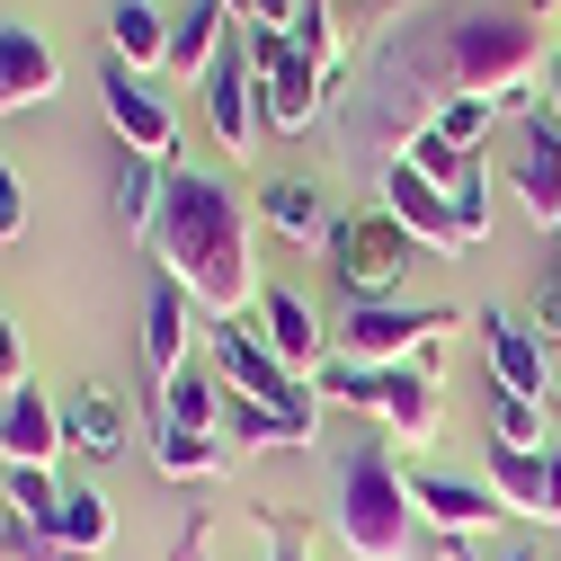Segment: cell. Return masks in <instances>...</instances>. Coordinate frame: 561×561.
<instances>
[{
  "instance_id": "f546056e",
  "label": "cell",
  "mask_w": 561,
  "mask_h": 561,
  "mask_svg": "<svg viewBox=\"0 0 561 561\" xmlns=\"http://www.w3.org/2000/svg\"><path fill=\"white\" fill-rule=\"evenodd\" d=\"M250 535H259V561H312V543H304V517H286V508H250ZM170 561H215V543H205L196 526L170 543Z\"/></svg>"
},
{
  "instance_id": "e575fe53",
  "label": "cell",
  "mask_w": 561,
  "mask_h": 561,
  "mask_svg": "<svg viewBox=\"0 0 561 561\" xmlns=\"http://www.w3.org/2000/svg\"><path fill=\"white\" fill-rule=\"evenodd\" d=\"M0 561H90V552H72V543H62V535H36V526H0Z\"/></svg>"
},
{
  "instance_id": "44dd1931",
  "label": "cell",
  "mask_w": 561,
  "mask_h": 561,
  "mask_svg": "<svg viewBox=\"0 0 561 561\" xmlns=\"http://www.w3.org/2000/svg\"><path fill=\"white\" fill-rule=\"evenodd\" d=\"M62 446H72V428H62V410H54L36 383L0 392V463H45V472H54Z\"/></svg>"
},
{
  "instance_id": "e0dca14e",
  "label": "cell",
  "mask_w": 561,
  "mask_h": 561,
  "mask_svg": "<svg viewBox=\"0 0 561 561\" xmlns=\"http://www.w3.org/2000/svg\"><path fill=\"white\" fill-rule=\"evenodd\" d=\"M241 19H232V0H187V10L170 19V81L179 90H205L215 81V62L232 54Z\"/></svg>"
},
{
  "instance_id": "ba28073f",
  "label": "cell",
  "mask_w": 561,
  "mask_h": 561,
  "mask_svg": "<svg viewBox=\"0 0 561 561\" xmlns=\"http://www.w3.org/2000/svg\"><path fill=\"white\" fill-rule=\"evenodd\" d=\"M205 366H215L241 401H276V410H321V383H304L276 347L259 339V321H215V339H205Z\"/></svg>"
},
{
  "instance_id": "7bdbcfd3",
  "label": "cell",
  "mask_w": 561,
  "mask_h": 561,
  "mask_svg": "<svg viewBox=\"0 0 561 561\" xmlns=\"http://www.w3.org/2000/svg\"><path fill=\"white\" fill-rule=\"evenodd\" d=\"M500 561H543V552H535V543H508V552H500Z\"/></svg>"
},
{
  "instance_id": "8fae6325",
  "label": "cell",
  "mask_w": 561,
  "mask_h": 561,
  "mask_svg": "<svg viewBox=\"0 0 561 561\" xmlns=\"http://www.w3.org/2000/svg\"><path fill=\"white\" fill-rule=\"evenodd\" d=\"M401 161L428 179V187H446V196H455V215H463V232H472V250H481V241H490V170H481V152L446 144L437 125H419L410 144H401Z\"/></svg>"
},
{
  "instance_id": "7a4b0ae2",
  "label": "cell",
  "mask_w": 561,
  "mask_h": 561,
  "mask_svg": "<svg viewBox=\"0 0 561 561\" xmlns=\"http://www.w3.org/2000/svg\"><path fill=\"white\" fill-rule=\"evenodd\" d=\"M152 250H161V276H179L205 321H250L267 295L259 259H250V205H241V187L205 179V170L170 179V215H161Z\"/></svg>"
},
{
  "instance_id": "b9f144b4",
  "label": "cell",
  "mask_w": 561,
  "mask_h": 561,
  "mask_svg": "<svg viewBox=\"0 0 561 561\" xmlns=\"http://www.w3.org/2000/svg\"><path fill=\"white\" fill-rule=\"evenodd\" d=\"M543 107L561 116V54H552V72H543Z\"/></svg>"
},
{
  "instance_id": "cb8c5ba5",
  "label": "cell",
  "mask_w": 561,
  "mask_h": 561,
  "mask_svg": "<svg viewBox=\"0 0 561 561\" xmlns=\"http://www.w3.org/2000/svg\"><path fill=\"white\" fill-rule=\"evenodd\" d=\"M224 437H232L241 455H295V446L321 437V410H276V401H241V392H232Z\"/></svg>"
},
{
  "instance_id": "7c38bea8",
  "label": "cell",
  "mask_w": 561,
  "mask_h": 561,
  "mask_svg": "<svg viewBox=\"0 0 561 561\" xmlns=\"http://www.w3.org/2000/svg\"><path fill=\"white\" fill-rule=\"evenodd\" d=\"M481 357H490V383L517 392V401H552V347L535 321H517L508 304H481Z\"/></svg>"
},
{
  "instance_id": "603a6c76",
  "label": "cell",
  "mask_w": 561,
  "mask_h": 561,
  "mask_svg": "<svg viewBox=\"0 0 561 561\" xmlns=\"http://www.w3.org/2000/svg\"><path fill=\"white\" fill-rule=\"evenodd\" d=\"M62 428H72V455L81 463H116L125 455V437H134V419H125V392L116 383H81L72 401H62Z\"/></svg>"
},
{
  "instance_id": "d6a6232c",
  "label": "cell",
  "mask_w": 561,
  "mask_h": 561,
  "mask_svg": "<svg viewBox=\"0 0 561 561\" xmlns=\"http://www.w3.org/2000/svg\"><path fill=\"white\" fill-rule=\"evenodd\" d=\"M561 428H552V401H517V392H500L490 401V446H517V455H543Z\"/></svg>"
},
{
  "instance_id": "8d00e7d4",
  "label": "cell",
  "mask_w": 561,
  "mask_h": 561,
  "mask_svg": "<svg viewBox=\"0 0 561 561\" xmlns=\"http://www.w3.org/2000/svg\"><path fill=\"white\" fill-rule=\"evenodd\" d=\"M27 232V187H19V170L0 161V241H19Z\"/></svg>"
},
{
  "instance_id": "836d02e7",
  "label": "cell",
  "mask_w": 561,
  "mask_h": 561,
  "mask_svg": "<svg viewBox=\"0 0 561 561\" xmlns=\"http://www.w3.org/2000/svg\"><path fill=\"white\" fill-rule=\"evenodd\" d=\"M428 125L446 134V144H463V152H490V134H500V107H490V99H446Z\"/></svg>"
},
{
  "instance_id": "ab89813d",
  "label": "cell",
  "mask_w": 561,
  "mask_h": 561,
  "mask_svg": "<svg viewBox=\"0 0 561 561\" xmlns=\"http://www.w3.org/2000/svg\"><path fill=\"white\" fill-rule=\"evenodd\" d=\"M543 526H561V437H552V455H543Z\"/></svg>"
},
{
  "instance_id": "52a82bcc",
  "label": "cell",
  "mask_w": 561,
  "mask_h": 561,
  "mask_svg": "<svg viewBox=\"0 0 561 561\" xmlns=\"http://www.w3.org/2000/svg\"><path fill=\"white\" fill-rule=\"evenodd\" d=\"M241 45H250V72L267 90V134H312L321 107H330V81L295 45V27H241Z\"/></svg>"
},
{
  "instance_id": "f1b7e54d",
  "label": "cell",
  "mask_w": 561,
  "mask_h": 561,
  "mask_svg": "<svg viewBox=\"0 0 561 561\" xmlns=\"http://www.w3.org/2000/svg\"><path fill=\"white\" fill-rule=\"evenodd\" d=\"M552 455V446H543ZM543 455H517V446H490V463H481V481H490V500H500L508 517H526V526H543Z\"/></svg>"
},
{
  "instance_id": "2e32d148",
  "label": "cell",
  "mask_w": 561,
  "mask_h": 561,
  "mask_svg": "<svg viewBox=\"0 0 561 561\" xmlns=\"http://www.w3.org/2000/svg\"><path fill=\"white\" fill-rule=\"evenodd\" d=\"M259 224H267L276 241H295V250H330L339 205H330V187H321L312 170H286V179L259 187Z\"/></svg>"
},
{
  "instance_id": "6da1fadb",
  "label": "cell",
  "mask_w": 561,
  "mask_h": 561,
  "mask_svg": "<svg viewBox=\"0 0 561 561\" xmlns=\"http://www.w3.org/2000/svg\"><path fill=\"white\" fill-rule=\"evenodd\" d=\"M375 90H366V116H357V161L366 170H392L401 144L428 125L446 99H490L500 116H526L535 81L552 72L543 54V27L517 10V0H455V10L410 36L392 19H375Z\"/></svg>"
},
{
  "instance_id": "60d3db41",
  "label": "cell",
  "mask_w": 561,
  "mask_h": 561,
  "mask_svg": "<svg viewBox=\"0 0 561 561\" xmlns=\"http://www.w3.org/2000/svg\"><path fill=\"white\" fill-rule=\"evenodd\" d=\"M517 10H526L535 27H552V19H561V0H517Z\"/></svg>"
},
{
  "instance_id": "1f68e13d",
  "label": "cell",
  "mask_w": 561,
  "mask_h": 561,
  "mask_svg": "<svg viewBox=\"0 0 561 561\" xmlns=\"http://www.w3.org/2000/svg\"><path fill=\"white\" fill-rule=\"evenodd\" d=\"M0 490H10V517H19V526H36V535L62 526V481H54L45 463H10V472H0Z\"/></svg>"
},
{
  "instance_id": "4dcf8cb0",
  "label": "cell",
  "mask_w": 561,
  "mask_h": 561,
  "mask_svg": "<svg viewBox=\"0 0 561 561\" xmlns=\"http://www.w3.org/2000/svg\"><path fill=\"white\" fill-rule=\"evenodd\" d=\"M54 535L72 543V552H90V561H99V552L116 543V500H107L99 481H72V490H62V526H54Z\"/></svg>"
},
{
  "instance_id": "3957f363",
  "label": "cell",
  "mask_w": 561,
  "mask_h": 561,
  "mask_svg": "<svg viewBox=\"0 0 561 561\" xmlns=\"http://www.w3.org/2000/svg\"><path fill=\"white\" fill-rule=\"evenodd\" d=\"M330 535L347 543V561H419L428 517H419V500H410V463H401L392 437H375V446H357L339 463Z\"/></svg>"
},
{
  "instance_id": "d590c367",
  "label": "cell",
  "mask_w": 561,
  "mask_h": 561,
  "mask_svg": "<svg viewBox=\"0 0 561 561\" xmlns=\"http://www.w3.org/2000/svg\"><path fill=\"white\" fill-rule=\"evenodd\" d=\"M535 330H543V347L561 357V250H552V267L535 276Z\"/></svg>"
},
{
  "instance_id": "484cf974",
  "label": "cell",
  "mask_w": 561,
  "mask_h": 561,
  "mask_svg": "<svg viewBox=\"0 0 561 561\" xmlns=\"http://www.w3.org/2000/svg\"><path fill=\"white\" fill-rule=\"evenodd\" d=\"M224 463H232V437L179 428V419H161V410H152V472H161V481H187V490H205V481H224Z\"/></svg>"
},
{
  "instance_id": "4fadbf2b",
  "label": "cell",
  "mask_w": 561,
  "mask_h": 561,
  "mask_svg": "<svg viewBox=\"0 0 561 561\" xmlns=\"http://www.w3.org/2000/svg\"><path fill=\"white\" fill-rule=\"evenodd\" d=\"M205 125H215V144H224L232 161H250L259 134H267V90H259V72H250V45H241V36H232V54L215 62V81H205Z\"/></svg>"
},
{
  "instance_id": "f35d334b",
  "label": "cell",
  "mask_w": 561,
  "mask_h": 561,
  "mask_svg": "<svg viewBox=\"0 0 561 561\" xmlns=\"http://www.w3.org/2000/svg\"><path fill=\"white\" fill-rule=\"evenodd\" d=\"M295 10H304V0H232L241 27H295Z\"/></svg>"
},
{
  "instance_id": "d4e9b609",
  "label": "cell",
  "mask_w": 561,
  "mask_h": 561,
  "mask_svg": "<svg viewBox=\"0 0 561 561\" xmlns=\"http://www.w3.org/2000/svg\"><path fill=\"white\" fill-rule=\"evenodd\" d=\"M170 179H179V161H144V152H116V224L134 232V241H152L161 232V215H170Z\"/></svg>"
},
{
  "instance_id": "d6986e66",
  "label": "cell",
  "mask_w": 561,
  "mask_h": 561,
  "mask_svg": "<svg viewBox=\"0 0 561 561\" xmlns=\"http://www.w3.org/2000/svg\"><path fill=\"white\" fill-rule=\"evenodd\" d=\"M250 321H259V339H267V347H276V357H286V366H295L304 383H312V375L330 366V330H321V312H312V304H304L295 286H267Z\"/></svg>"
},
{
  "instance_id": "277c9868",
  "label": "cell",
  "mask_w": 561,
  "mask_h": 561,
  "mask_svg": "<svg viewBox=\"0 0 561 561\" xmlns=\"http://www.w3.org/2000/svg\"><path fill=\"white\" fill-rule=\"evenodd\" d=\"M312 383H321V401L366 410L401 455H428L437 428H446V401H437V375L428 366H347V357H330Z\"/></svg>"
},
{
  "instance_id": "83f0119b",
  "label": "cell",
  "mask_w": 561,
  "mask_h": 561,
  "mask_svg": "<svg viewBox=\"0 0 561 561\" xmlns=\"http://www.w3.org/2000/svg\"><path fill=\"white\" fill-rule=\"evenodd\" d=\"M295 45L321 62L330 107H339L347 99V54H357V45H347V10H339V0H304V10H295Z\"/></svg>"
},
{
  "instance_id": "8992f818",
  "label": "cell",
  "mask_w": 561,
  "mask_h": 561,
  "mask_svg": "<svg viewBox=\"0 0 561 561\" xmlns=\"http://www.w3.org/2000/svg\"><path fill=\"white\" fill-rule=\"evenodd\" d=\"M446 330H455L446 304H347L330 347L347 366H419L428 347H446Z\"/></svg>"
},
{
  "instance_id": "5bb4252c",
  "label": "cell",
  "mask_w": 561,
  "mask_h": 561,
  "mask_svg": "<svg viewBox=\"0 0 561 561\" xmlns=\"http://www.w3.org/2000/svg\"><path fill=\"white\" fill-rule=\"evenodd\" d=\"M410 500H419V517H428V535L490 543V535L508 526V508L490 500V481H472V472H410Z\"/></svg>"
},
{
  "instance_id": "9a60e30c",
  "label": "cell",
  "mask_w": 561,
  "mask_h": 561,
  "mask_svg": "<svg viewBox=\"0 0 561 561\" xmlns=\"http://www.w3.org/2000/svg\"><path fill=\"white\" fill-rule=\"evenodd\" d=\"M375 205H392V215L410 224V241H419V250H472V232H463V215H455V196H446V187H428L410 161L375 170Z\"/></svg>"
},
{
  "instance_id": "ffe728a7",
  "label": "cell",
  "mask_w": 561,
  "mask_h": 561,
  "mask_svg": "<svg viewBox=\"0 0 561 561\" xmlns=\"http://www.w3.org/2000/svg\"><path fill=\"white\" fill-rule=\"evenodd\" d=\"M54 90H62V62H54V45H45L27 19H0V116L45 107Z\"/></svg>"
},
{
  "instance_id": "4316f807",
  "label": "cell",
  "mask_w": 561,
  "mask_h": 561,
  "mask_svg": "<svg viewBox=\"0 0 561 561\" xmlns=\"http://www.w3.org/2000/svg\"><path fill=\"white\" fill-rule=\"evenodd\" d=\"M161 419H179V428H205V437H224V410H232V383L215 375V366H179L170 383H161V401H152Z\"/></svg>"
},
{
  "instance_id": "74e56055",
  "label": "cell",
  "mask_w": 561,
  "mask_h": 561,
  "mask_svg": "<svg viewBox=\"0 0 561 561\" xmlns=\"http://www.w3.org/2000/svg\"><path fill=\"white\" fill-rule=\"evenodd\" d=\"M27 383V339H19V321L0 312V392H19Z\"/></svg>"
},
{
  "instance_id": "9c48e42d",
  "label": "cell",
  "mask_w": 561,
  "mask_h": 561,
  "mask_svg": "<svg viewBox=\"0 0 561 561\" xmlns=\"http://www.w3.org/2000/svg\"><path fill=\"white\" fill-rule=\"evenodd\" d=\"M99 99H107V134L144 161H179V107L161 81H134L116 62H99Z\"/></svg>"
},
{
  "instance_id": "ac0fdd59",
  "label": "cell",
  "mask_w": 561,
  "mask_h": 561,
  "mask_svg": "<svg viewBox=\"0 0 561 561\" xmlns=\"http://www.w3.org/2000/svg\"><path fill=\"white\" fill-rule=\"evenodd\" d=\"M179 366H196V295L179 286V276H161L152 304H144V375H152V392Z\"/></svg>"
},
{
  "instance_id": "30bf717a",
  "label": "cell",
  "mask_w": 561,
  "mask_h": 561,
  "mask_svg": "<svg viewBox=\"0 0 561 561\" xmlns=\"http://www.w3.org/2000/svg\"><path fill=\"white\" fill-rule=\"evenodd\" d=\"M508 187H517L535 232H561V116L552 107L517 116V134H508Z\"/></svg>"
},
{
  "instance_id": "7402d4cb",
  "label": "cell",
  "mask_w": 561,
  "mask_h": 561,
  "mask_svg": "<svg viewBox=\"0 0 561 561\" xmlns=\"http://www.w3.org/2000/svg\"><path fill=\"white\" fill-rule=\"evenodd\" d=\"M107 62L134 81H170V19L152 0H107Z\"/></svg>"
},
{
  "instance_id": "5b68a950",
  "label": "cell",
  "mask_w": 561,
  "mask_h": 561,
  "mask_svg": "<svg viewBox=\"0 0 561 561\" xmlns=\"http://www.w3.org/2000/svg\"><path fill=\"white\" fill-rule=\"evenodd\" d=\"M410 267H419V241H410V224L392 215V205H357V215H339L330 276H339L347 304H401Z\"/></svg>"
}]
</instances>
